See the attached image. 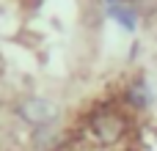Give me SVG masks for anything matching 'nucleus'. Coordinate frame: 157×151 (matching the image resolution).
<instances>
[{
  "label": "nucleus",
  "mask_w": 157,
  "mask_h": 151,
  "mask_svg": "<svg viewBox=\"0 0 157 151\" xmlns=\"http://www.w3.org/2000/svg\"><path fill=\"white\" fill-rule=\"evenodd\" d=\"M127 135H130V118L113 102L94 107L88 113V118H86V138L94 146H105V149L119 146Z\"/></svg>",
  "instance_id": "obj_1"
},
{
  "label": "nucleus",
  "mask_w": 157,
  "mask_h": 151,
  "mask_svg": "<svg viewBox=\"0 0 157 151\" xmlns=\"http://www.w3.org/2000/svg\"><path fill=\"white\" fill-rule=\"evenodd\" d=\"M14 113H17V118H19L22 124H28V127H33V129L61 121V107H58L52 99H47V96H25V99L17 102Z\"/></svg>",
  "instance_id": "obj_2"
},
{
  "label": "nucleus",
  "mask_w": 157,
  "mask_h": 151,
  "mask_svg": "<svg viewBox=\"0 0 157 151\" xmlns=\"http://www.w3.org/2000/svg\"><path fill=\"white\" fill-rule=\"evenodd\" d=\"M124 102H127L130 107H135V110H144V107H149V102H152V94H149V88H146L144 77H135V80L127 85V91H124Z\"/></svg>",
  "instance_id": "obj_5"
},
{
  "label": "nucleus",
  "mask_w": 157,
  "mask_h": 151,
  "mask_svg": "<svg viewBox=\"0 0 157 151\" xmlns=\"http://www.w3.org/2000/svg\"><path fill=\"white\" fill-rule=\"evenodd\" d=\"M66 132H61L58 124H47V127H36L30 132V149L33 151H61L66 143Z\"/></svg>",
  "instance_id": "obj_3"
},
{
  "label": "nucleus",
  "mask_w": 157,
  "mask_h": 151,
  "mask_svg": "<svg viewBox=\"0 0 157 151\" xmlns=\"http://www.w3.org/2000/svg\"><path fill=\"white\" fill-rule=\"evenodd\" d=\"M105 14L110 17V19H116L127 33H135L138 30V22H141V17H138V11L130 6V3H124V0H119V3H110V6H105Z\"/></svg>",
  "instance_id": "obj_4"
}]
</instances>
